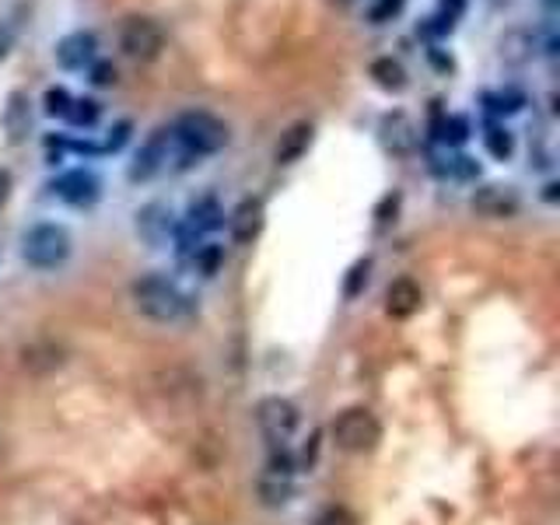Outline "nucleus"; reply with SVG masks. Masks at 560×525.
Returning <instances> with one entry per match:
<instances>
[{
    "mask_svg": "<svg viewBox=\"0 0 560 525\" xmlns=\"http://www.w3.org/2000/svg\"><path fill=\"white\" fill-rule=\"evenodd\" d=\"M130 298L140 315H148L151 323H162V326H175V323H186L192 319V298L175 288L172 280L158 277V273H148V277H137L133 288H130Z\"/></svg>",
    "mask_w": 560,
    "mask_h": 525,
    "instance_id": "f257e3e1",
    "label": "nucleus"
},
{
    "mask_svg": "<svg viewBox=\"0 0 560 525\" xmlns=\"http://www.w3.org/2000/svg\"><path fill=\"white\" fill-rule=\"evenodd\" d=\"M172 137H175V144H183L186 154L207 158V154H218L228 148L232 130H228V122L218 119L214 113L189 109V113H179V119L172 122Z\"/></svg>",
    "mask_w": 560,
    "mask_h": 525,
    "instance_id": "f03ea898",
    "label": "nucleus"
},
{
    "mask_svg": "<svg viewBox=\"0 0 560 525\" xmlns=\"http://www.w3.org/2000/svg\"><path fill=\"white\" fill-rule=\"evenodd\" d=\"M74 253V238L63 224H32L22 235V259L35 270H57Z\"/></svg>",
    "mask_w": 560,
    "mask_h": 525,
    "instance_id": "7ed1b4c3",
    "label": "nucleus"
},
{
    "mask_svg": "<svg viewBox=\"0 0 560 525\" xmlns=\"http://www.w3.org/2000/svg\"><path fill=\"white\" fill-rule=\"evenodd\" d=\"M329 434H332V442H337L340 452L364 455V452L378 448L382 424H378V417L368 407H347L343 413H337V420H332Z\"/></svg>",
    "mask_w": 560,
    "mask_h": 525,
    "instance_id": "20e7f679",
    "label": "nucleus"
},
{
    "mask_svg": "<svg viewBox=\"0 0 560 525\" xmlns=\"http://www.w3.org/2000/svg\"><path fill=\"white\" fill-rule=\"evenodd\" d=\"M119 49L137 63H151L165 49V28L148 14H133L119 28Z\"/></svg>",
    "mask_w": 560,
    "mask_h": 525,
    "instance_id": "39448f33",
    "label": "nucleus"
},
{
    "mask_svg": "<svg viewBox=\"0 0 560 525\" xmlns=\"http://www.w3.org/2000/svg\"><path fill=\"white\" fill-rule=\"evenodd\" d=\"M256 424L273 445H284L288 438L298 431V424H302V410H298L294 402L284 396H262L256 402Z\"/></svg>",
    "mask_w": 560,
    "mask_h": 525,
    "instance_id": "423d86ee",
    "label": "nucleus"
},
{
    "mask_svg": "<svg viewBox=\"0 0 560 525\" xmlns=\"http://www.w3.org/2000/svg\"><path fill=\"white\" fill-rule=\"evenodd\" d=\"M172 144H175L172 127H158L144 140V144H140V151L133 154V162L127 168L130 183H148V179H154L158 172H165L168 168V158H172Z\"/></svg>",
    "mask_w": 560,
    "mask_h": 525,
    "instance_id": "0eeeda50",
    "label": "nucleus"
},
{
    "mask_svg": "<svg viewBox=\"0 0 560 525\" xmlns=\"http://www.w3.org/2000/svg\"><path fill=\"white\" fill-rule=\"evenodd\" d=\"M469 207L477 210L480 218L508 221V218H515L518 210H522V197H518V189L508 186V183H483L469 197Z\"/></svg>",
    "mask_w": 560,
    "mask_h": 525,
    "instance_id": "6e6552de",
    "label": "nucleus"
},
{
    "mask_svg": "<svg viewBox=\"0 0 560 525\" xmlns=\"http://www.w3.org/2000/svg\"><path fill=\"white\" fill-rule=\"evenodd\" d=\"M49 189L57 192L63 203H70V207H92L102 197L98 175L88 172V168H70V172L57 175V179L49 183Z\"/></svg>",
    "mask_w": 560,
    "mask_h": 525,
    "instance_id": "1a4fd4ad",
    "label": "nucleus"
},
{
    "mask_svg": "<svg viewBox=\"0 0 560 525\" xmlns=\"http://www.w3.org/2000/svg\"><path fill=\"white\" fill-rule=\"evenodd\" d=\"M378 140L382 148L389 154H413L417 151V122L402 113V109H393L378 119Z\"/></svg>",
    "mask_w": 560,
    "mask_h": 525,
    "instance_id": "9d476101",
    "label": "nucleus"
},
{
    "mask_svg": "<svg viewBox=\"0 0 560 525\" xmlns=\"http://www.w3.org/2000/svg\"><path fill=\"white\" fill-rule=\"evenodd\" d=\"M267 224V207L259 197H245L232 214H228V232H232L235 245H253Z\"/></svg>",
    "mask_w": 560,
    "mask_h": 525,
    "instance_id": "9b49d317",
    "label": "nucleus"
},
{
    "mask_svg": "<svg viewBox=\"0 0 560 525\" xmlns=\"http://www.w3.org/2000/svg\"><path fill=\"white\" fill-rule=\"evenodd\" d=\"M52 57L63 70H84L98 60V35L95 32H70L57 43L52 49Z\"/></svg>",
    "mask_w": 560,
    "mask_h": 525,
    "instance_id": "f8f14e48",
    "label": "nucleus"
},
{
    "mask_svg": "<svg viewBox=\"0 0 560 525\" xmlns=\"http://www.w3.org/2000/svg\"><path fill=\"white\" fill-rule=\"evenodd\" d=\"M424 305V291L413 277H396L389 288H385V312L393 315V319H410V315L420 312Z\"/></svg>",
    "mask_w": 560,
    "mask_h": 525,
    "instance_id": "ddd939ff",
    "label": "nucleus"
},
{
    "mask_svg": "<svg viewBox=\"0 0 560 525\" xmlns=\"http://www.w3.org/2000/svg\"><path fill=\"white\" fill-rule=\"evenodd\" d=\"M312 140H315V127L308 119H298L291 122V127L280 133L277 140V148H273V162L277 165H294V162H302V158L308 154L312 148Z\"/></svg>",
    "mask_w": 560,
    "mask_h": 525,
    "instance_id": "4468645a",
    "label": "nucleus"
},
{
    "mask_svg": "<svg viewBox=\"0 0 560 525\" xmlns=\"http://www.w3.org/2000/svg\"><path fill=\"white\" fill-rule=\"evenodd\" d=\"M4 133L8 144H22L32 133V98L25 92H11L4 105Z\"/></svg>",
    "mask_w": 560,
    "mask_h": 525,
    "instance_id": "2eb2a0df",
    "label": "nucleus"
},
{
    "mask_svg": "<svg viewBox=\"0 0 560 525\" xmlns=\"http://www.w3.org/2000/svg\"><path fill=\"white\" fill-rule=\"evenodd\" d=\"M498 57L508 67H525L536 57V35L529 28H508L498 43Z\"/></svg>",
    "mask_w": 560,
    "mask_h": 525,
    "instance_id": "dca6fc26",
    "label": "nucleus"
},
{
    "mask_svg": "<svg viewBox=\"0 0 560 525\" xmlns=\"http://www.w3.org/2000/svg\"><path fill=\"white\" fill-rule=\"evenodd\" d=\"M137 232L144 235V242L162 245L172 235V210L165 203H148L137 210Z\"/></svg>",
    "mask_w": 560,
    "mask_h": 525,
    "instance_id": "f3484780",
    "label": "nucleus"
},
{
    "mask_svg": "<svg viewBox=\"0 0 560 525\" xmlns=\"http://www.w3.org/2000/svg\"><path fill=\"white\" fill-rule=\"evenodd\" d=\"M224 224V210L218 203V197H200V200H192L189 203V214H186V228L189 232H218V228Z\"/></svg>",
    "mask_w": 560,
    "mask_h": 525,
    "instance_id": "a211bd4d",
    "label": "nucleus"
},
{
    "mask_svg": "<svg viewBox=\"0 0 560 525\" xmlns=\"http://www.w3.org/2000/svg\"><path fill=\"white\" fill-rule=\"evenodd\" d=\"M368 74H372V81L382 88V92H402L407 88V67H402L399 60L393 57H378L372 60V67H368Z\"/></svg>",
    "mask_w": 560,
    "mask_h": 525,
    "instance_id": "6ab92c4d",
    "label": "nucleus"
},
{
    "mask_svg": "<svg viewBox=\"0 0 560 525\" xmlns=\"http://www.w3.org/2000/svg\"><path fill=\"white\" fill-rule=\"evenodd\" d=\"M22 364L28 368V372L43 375V372H52V368L63 364V350L52 347V343H32L22 350Z\"/></svg>",
    "mask_w": 560,
    "mask_h": 525,
    "instance_id": "aec40b11",
    "label": "nucleus"
},
{
    "mask_svg": "<svg viewBox=\"0 0 560 525\" xmlns=\"http://www.w3.org/2000/svg\"><path fill=\"white\" fill-rule=\"evenodd\" d=\"M98 119H102V105L95 98H74V102H70V109H67V122H70V127L92 130Z\"/></svg>",
    "mask_w": 560,
    "mask_h": 525,
    "instance_id": "412c9836",
    "label": "nucleus"
},
{
    "mask_svg": "<svg viewBox=\"0 0 560 525\" xmlns=\"http://www.w3.org/2000/svg\"><path fill=\"white\" fill-rule=\"evenodd\" d=\"M483 148H487L490 158H498V162H508V158L515 154V133L508 130V127H487Z\"/></svg>",
    "mask_w": 560,
    "mask_h": 525,
    "instance_id": "4be33fe9",
    "label": "nucleus"
},
{
    "mask_svg": "<svg viewBox=\"0 0 560 525\" xmlns=\"http://www.w3.org/2000/svg\"><path fill=\"white\" fill-rule=\"evenodd\" d=\"M434 137L442 140V144H466L469 140V119L466 116H445V119H438V127H434Z\"/></svg>",
    "mask_w": 560,
    "mask_h": 525,
    "instance_id": "5701e85b",
    "label": "nucleus"
},
{
    "mask_svg": "<svg viewBox=\"0 0 560 525\" xmlns=\"http://www.w3.org/2000/svg\"><path fill=\"white\" fill-rule=\"evenodd\" d=\"M259 498H262V504H270V508H277V504H288L291 498H294V487L288 483V477H270L259 483Z\"/></svg>",
    "mask_w": 560,
    "mask_h": 525,
    "instance_id": "b1692460",
    "label": "nucleus"
},
{
    "mask_svg": "<svg viewBox=\"0 0 560 525\" xmlns=\"http://www.w3.org/2000/svg\"><path fill=\"white\" fill-rule=\"evenodd\" d=\"M192 259H197V267H200L203 277H214L218 267H221V259H224V249L218 242H207V245H200L197 253H192Z\"/></svg>",
    "mask_w": 560,
    "mask_h": 525,
    "instance_id": "393cba45",
    "label": "nucleus"
},
{
    "mask_svg": "<svg viewBox=\"0 0 560 525\" xmlns=\"http://www.w3.org/2000/svg\"><path fill=\"white\" fill-rule=\"evenodd\" d=\"M368 273H372V259H358L354 267L347 270V280H343V294H347V298H358V294L368 288Z\"/></svg>",
    "mask_w": 560,
    "mask_h": 525,
    "instance_id": "a878e982",
    "label": "nucleus"
},
{
    "mask_svg": "<svg viewBox=\"0 0 560 525\" xmlns=\"http://www.w3.org/2000/svg\"><path fill=\"white\" fill-rule=\"evenodd\" d=\"M70 102H74V95L67 92V88H46V98H43V105H46V116H57V119H67V109H70Z\"/></svg>",
    "mask_w": 560,
    "mask_h": 525,
    "instance_id": "bb28decb",
    "label": "nucleus"
},
{
    "mask_svg": "<svg viewBox=\"0 0 560 525\" xmlns=\"http://www.w3.org/2000/svg\"><path fill=\"white\" fill-rule=\"evenodd\" d=\"M402 8H407V0H375V4L368 8V18H372V25H385V22H393V18H399Z\"/></svg>",
    "mask_w": 560,
    "mask_h": 525,
    "instance_id": "cd10ccee",
    "label": "nucleus"
},
{
    "mask_svg": "<svg viewBox=\"0 0 560 525\" xmlns=\"http://www.w3.org/2000/svg\"><path fill=\"white\" fill-rule=\"evenodd\" d=\"M487 109L490 113H518L522 105H525V95L518 92H494V95H487Z\"/></svg>",
    "mask_w": 560,
    "mask_h": 525,
    "instance_id": "c85d7f7f",
    "label": "nucleus"
},
{
    "mask_svg": "<svg viewBox=\"0 0 560 525\" xmlns=\"http://www.w3.org/2000/svg\"><path fill=\"white\" fill-rule=\"evenodd\" d=\"M88 81H92L95 88H109V84H116V67L109 63V60H95L92 67H88Z\"/></svg>",
    "mask_w": 560,
    "mask_h": 525,
    "instance_id": "c756f323",
    "label": "nucleus"
},
{
    "mask_svg": "<svg viewBox=\"0 0 560 525\" xmlns=\"http://www.w3.org/2000/svg\"><path fill=\"white\" fill-rule=\"evenodd\" d=\"M315 525H358V518L347 512V508H340V504H332V508H326V512L315 518Z\"/></svg>",
    "mask_w": 560,
    "mask_h": 525,
    "instance_id": "7c9ffc66",
    "label": "nucleus"
},
{
    "mask_svg": "<svg viewBox=\"0 0 560 525\" xmlns=\"http://www.w3.org/2000/svg\"><path fill=\"white\" fill-rule=\"evenodd\" d=\"M127 140H130V122L122 119V122H116V127L109 130V137L102 140V154L105 151H119L122 144H127Z\"/></svg>",
    "mask_w": 560,
    "mask_h": 525,
    "instance_id": "2f4dec72",
    "label": "nucleus"
},
{
    "mask_svg": "<svg viewBox=\"0 0 560 525\" xmlns=\"http://www.w3.org/2000/svg\"><path fill=\"white\" fill-rule=\"evenodd\" d=\"M466 11V0H438V18H445V22L455 25V18H463Z\"/></svg>",
    "mask_w": 560,
    "mask_h": 525,
    "instance_id": "473e14b6",
    "label": "nucleus"
},
{
    "mask_svg": "<svg viewBox=\"0 0 560 525\" xmlns=\"http://www.w3.org/2000/svg\"><path fill=\"white\" fill-rule=\"evenodd\" d=\"M477 172H480V165L472 162V158H466V154L452 158V175H459V179H472Z\"/></svg>",
    "mask_w": 560,
    "mask_h": 525,
    "instance_id": "72a5a7b5",
    "label": "nucleus"
},
{
    "mask_svg": "<svg viewBox=\"0 0 560 525\" xmlns=\"http://www.w3.org/2000/svg\"><path fill=\"white\" fill-rule=\"evenodd\" d=\"M11 189H14V175L8 168H0V210L11 200Z\"/></svg>",
    "mask_w": 560,
    "mask_h": 525,
    "instance_id": "f704fd0d",
    "label": "nucleus"
},
{
    "mask_svg": "<svg viewBox=\"0 0 560 525\" xmlns=\"http://www.w3.org/2000/svg\"><path fill=\"white\" fill-rule=\"evenodd\" d=\"M11 49H14V32L8 25H0V63L11 57Z\"/></svg>",
    "mask_w": 560,
    "mask_h": 525,
    "instance_id": "c9c22d12",
    "label": "nucleus"
},
{
    "mask_svg": "<svg viewBox=\"0 0 560 525\" xmlns=\"http://www.w3.org/2000/svg\"><path fill=\"white\" fill-rule=\"evenodd\" d=\"M396 207H399V192H393V197H385L382 207H378V224H389V210L396 214Z\"/></svg>",
    "mask_w": 560,
    "mask_h": 525,
    "instance_id": "e433bc0d",
    "label": "nucleus"
},
{
    "mask_svg": "<svg viewBox=\"0 0 560 525\" xmlns=\"http://www.w3.org/2000/svg\"><path fill=\"white\" fill-rule=\"evenodd\" d=\"M557 189H560V186H557V183H550V186H547V192H542V197H547V200L553 203V200H557Z\"/></svg>",
    "mask_w": 560,
    "mask_h": 525,
    "instance_id": "4c0bfd02",
    "label": "nucleus"
},
{
    "mask_svg": "<svg viewBox=\"0 0 560 525\" xmlns=\"http://www.w3.org/2000/svg\"><path fill=\"white\" fill-rule=\"evenodd\" d=\"M332 4H337V8H350V4H354V0H332Z\"/></svg>",
    "mask_w": 560,
    "mask_h": 525,
    "instance_id": "58836bf2",
    "label": "nucleus"
},
{
    "mask_svg": "<svg viewBox=\"0 0 560 525\" xmlns=\"http://www.w3.org/2000/svg\"><path fill=\"white\" fill-rule=\"evenodd\" d=\"M542 4H547V8L553 11V8H557V0H542Z\"/></svg>",
    "mask_w": 560,
    "mask_h": 525,
    "instance_id": "ea45409f",
    "label": "nucleus"
}]
</instances>
